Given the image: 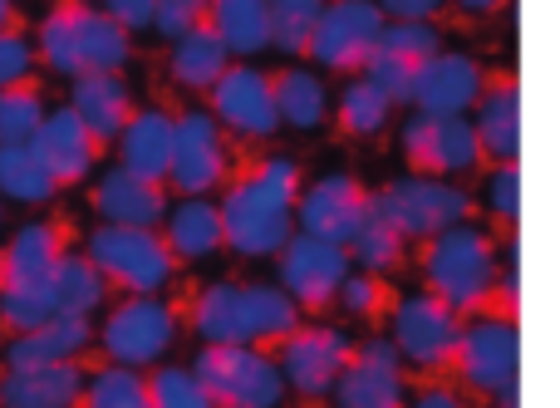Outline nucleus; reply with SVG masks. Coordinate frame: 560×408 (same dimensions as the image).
<instances>
[{
  "label": "nucleus",
  "instance_id": "nucleus-35",
  "mask_svg": "<svg viewBox=\"0 0 560 408\" xmlns=\"http://www.w3.org/2000/svg\"><path fill=\"white\" fill-rule=\"evenodd\" d=\"M345 252H349V261H359L364 271H394V266L404 261V236H398L394 226L374 212V202H369L364 222H359L354 242H349Z\"/></svg>",
  "mask_w": 560,
  "mask_h": 408
},
{
  "label": "nucleus",
  "instance_id": "nucleus-36",
  "mask_svg": "<svg viewBox=\"0 0 560 408\" xmlns=\"http://www.w3.org/2000/svg\"><path fill=\"white\" fill-rule=\"evenodd\" d=\"M59 305H55V285L45 281H30V285H0V320L10 325L15 335L35 330V325L55 320Z\"/></svg>",
  "mask_w": 560,
  "mask_h": 408
},
{
  "label": "nucleus",
  "instance_id": "nucleus-15",
  "mask_svg": "<svg viewBox=\"0 0 560 408\" xmlns=\"http://www.w3.org/2000/svg\"><path fill=\"white\" fill-rule=\"evenodd\" d=\"M369 212V193L349 173H329L319 183L305 187V197H295V222L305 236H319L329 246H349Z\"/></svg>",
  "mask_w": 560,
  "mask_h": 408
},
{
  "label": "nucleus",
  "instance_id": "nucleus-19",
  "mask_svg": "<svg viewBox=\"0 0 560 408\" xmlns=\"http://www.w3.org/2000/svg\"><path fill=\"white\" fill-rule=\"evenodd\" d=\"M212 114L246 138H271L280 128L276 98H271V74L246 69V65H226L222 79L212 84Z\"/></svg>",
  "mask_w": 560,
  "mask_h": 408
},
{
  "label": "nucleus",
  "instance_id": "nucleus-26",
  "mask_svg": "<svg viewBox=\"0 0 560 408\" xmlns=\"http://www.w3.org/2000/svg\"><path fill=\"white\" fill-rule=\"evenodd\" d=\"M69 108H74V118L98 143H108V138H118L124 124L133 118V94H128L124 74H79L74 94H69Z\"/></svg>",
  "mask_w": 560,
  "mask_h": 408
},
{
  "label": "nucleus",
  "instance_id": "nucleus-20",
  "mask_svg": "<svg viewBox=\"0 0 560 408\" xmlns=\"http://www.w3.org/2000/svg\"><path fill=\"white\" fill-rule=\"evenodd\" d=\"M25 148L35 153V163L45 167L59 187L89 177V167H94V158H98V138L79 124L74 108H55L49 118H39V128L25 138Z\"/></svg>",
  "mask_w": 560,
  "mask_h": 408
},
{
  "label": "nucleus",
  "instance_id": "nucleus-50",
  "mask_svg": "<svg viewBox=\"0 0 560 408\" xmlns=\"http://www.w3.org/2000/svg\"><path fill=\"white\" fill-rule=\"evenodd\" d=\"M5 30H15V5H10V0H0V35H5Z\"/></svg>",
  "mask_w": 560,
  "mask_h": 408
},
{
  "label": "nucleus",
  "instance_id": "nucleus-9",
  "mask_svg": "<svg viewBox=\"0 0 560 408\" xmlns=\"http://www.w3.org/2000/svg\"><path fill=\"white\" fill-rule=\"evenodd\" d=\"M443 49L433 20H384L378 45L364 59V79L388 98V104H408L413 98V79L428 59Z\"/></svg>",
  "mask_w": 560,
  "mask_h": 408
},
{
  "label": "nucleus",
  "instance_id": "nucleus-33",
  "mask_svg": "<svg viewBox=\"0 0 560 408\" xmlns=\"http://www.w3.org/2000/svg\"><path fill=\"white\" fill-rule=\"evenodd\" d=\"M271 98H276V114L295 128H315L325 124V108H329V94L310 69H280L271 79Z\"/></svg>",
  "mask_w": 560,
  "mask_h": 408
},
{
  "label": "nucleus",
  "instance_id": "nucleus-38",
  "mask_svg": "<svg viewBox=\"0 0 560 408\" xmlns=\"http://www.w3.org/2000/svg\"><path fill=\"white\" fill-rule=\"evenodd\" d=\"M388 114H394V104H388L369 79H349L345 94H339V124H345V133H354V138L378 133V128L388 124Z\"/></svg>",
  "mask_w": 560,
  "mask_h": 408
},
{
  "label": "nucleus",
  "instance_id": "nucleus-31",
  "mask_svg": "<svg viewBox=\"0 0 560 408\" xmlns=\"http://www.w3.org/2000/svg\"><path fill=\"white\" fill-rule=\"evenodd\" d=\"M232 65V55H226V45L207 30V20L197 30H187V35H177L173 45V79L183 89H212L217 79H222V69Z\"/></svg>",
  "mask_w": 560,
  "mask_h": 408
},
{
  "label": "nucleus",
  "instance_id": "nucleus-2",
  "mask_svg": "<svg viewBox=\"0 0 560 408\" xmlns=\"http://www.w3.org/2000/svg\"><path fill=\"white\" fill-rule=\"evenodd\" d=\"M295 325H300V305L280 285L217 281L192 305V330L207 345H276Z\"/></svg>",
  "mask_w": 560,
  "mask_h": 408
},
{
  "label": "nucleus",
  "instance_id": "nucleus-37",
  "mask_svg": "<svg viewBox=\"0 0 560 408\" xmlns=\"http://www.w3.org/2000/svg\"><path fill=\"white\" fill-rule=\"evenodd\" d=\"M325 0H266V25H271V45L285 55H305L310 30H315Z\"/></svg>",
  "mask_w": 560,
  "mask_h": 408
},
{
  "label": "nucleus",
  "instance_id": "nucleus-29",
  "mask_svg": "<svg viewBox=\"0 0 560 408\" xmlns=\"http://www.w3.org/2000/svg\"><path fill=\"white\" fill-rule=\"evenodd\" d=\"M207 30L226 45V55H261L271 45L266 0H212L207 5Z\"/></svg>",
  "mask_w": 560,
  "mask_h": 408
},
{
  "label": "nucleus",
  "instance_id": "nucleus-10",
  "mask_svg": "<svg viewBox=\"0 0 560 408\" xmlns=\"http://www.w3.org/2000/svg\"><path fill=\"white\" fill-rule=\"evenodd\" d=\"M378 30H384V10L374 0H329L310 30L305 59L325 69H364L369 49L378 45Z\"/></svg>",
  "mask_w": 560,
  "mask_h": 408
},
{
  "label": "nucleus",
  "instance_id": "nucleus-43",
  "mask_svg": "<svg viewBox=\"0 0 560 408\" xmlns=\"http://www.w3.org/2000/svg\"><path fill=\"white\" fill-rule=\"evenodd\" d=\"M30 69H35V45H30L20 30H5V35H0V89L20 84Z\"/></svg>",
  "mask_w": 560,
  "mask_h": 408
},
{
  "label": "nucleus",
  "instance_id": "nucleus-3",
  "mask_svg": "<svg viewBox=\"0 0 560 408\" xmlns=\"http://www.w3.org/2000/svg\"><path fill=\"white\" fill-rule=\"evenodd\" d=\"M39 55L49 69L79 79V74H118L133 55L128 30H118L104 10L84 5V0H65L59 10H49L39 25Z\"/></svg>",
  "mask_w": 560,
  "mask_h": 408
},
{
  "label": "nucleus",
  "instance_id": "nucleus-24",
  "mask_svg": "<svg viewBox=\"0 0 560 408\" xmlns=\"http://www.w3.org/2000/svg\"><path fill=\"white\" fill-rule=\"evenodd\" d=\"M477 148L492 153L497 163H516L522 153V98H516V79L512 74H497L482 79V94H477Z\"/></svg>",
  "mask_w": 560,
  "mask_h": 408
},
{
  "label": "nucleus",
  "instance_id": "nucleus-6",
  "mask_svg": "<svg viewBox=\"0 0 560 408\" xmlns=\"http://www.w3.org/2000/svg\"><path fill=\"white\" fill-rule=\"evenodd\" d=\"M369 202L404 242L408 236L428 242V236L472 217V193H463L457 183H443V177H398L384 193H369Z\"/></svg>",
  "mask_w": 560,
  "mask_h": 408
},
{
  "label": "nucleus",
  "instance_id": "nucleus-4",
  "mask_svg": "<svg viewBox=\"0 0 560 408\" xmlns=\"http://www.w3.org/2000/svg\"><path fill=\"white\" fill-rule=\"evenodd\" d=\"M423 276H428V295H438L447 311L467 315L492 301L502 261H497V252H492V236L457 222V226H447V232L428 236Z\"/></svg>",
  "mask_w": 560,
  "mask_h": 408
},
{
  "label": "nucleus",
  "instance_id": "nucleus-52",
  "mask_svg": "<svg viewBox=\"0 0 560 408\" xmlns=\"http://www.w3.org/2000/svg\"><path fill=\"white\" fill-rule=\"evenodd\" d=\"M84 5H89V0H84Z\"/></svg>",
  "mask_w": 560,
  "mask_h": 408
},
{
  "label": "nucleus",
  "instance_id": "nucleus-21",
  "mask_svg": "<svg viewBox=\"0 0 560 408\" xmlns=\"http://www.w3.org/2000/svg\"><path fill=\"white\" fill-rule=\"evenodd\" d=\"M482 79L487 74H482V65H477L472 55L438 49V55L418 69L413 98H408V104H418V114H457L463 118L467 108L477 104V94H482Z\"/></svg>",
  "mask_w": 560,
  "mask_h": 408
},
{
  "label": "nucleus",
  "instance_id": "nucleus-7",
  "mask_svg": "<svg viewBox=\"0 0 560 408\" xmlns=\"http://www.w3.org/2000/svg\"><path fill=\"white\" fill-rule=\"evenodd\" d=\"M84 256L98 266L108 285H124L138 295H153L173 276V252L153 226H98Z\"/></svg>",
  "mask_w": 560,
  "mask_h": 408
},
{
  "label": "nucleus",
  "instance_id": "nucleus-23",
  "mask_svg": "<svg viewBox=\"0 0 560 408\" xmlns=\"http://www.w3.org/2000/svg\"><path fill=\"white\" fill-rule=\"evenodd\" d=\"M84 384H89V374L79 360L10 370L0 380V408H74L84 399Z\"/></svg>",
  "mask_w": 560,
  "mask_h": 408
},
{
  "label": "nucleus",
  "instance_id": "nucleus-13",
  "mask_svg": "<svg viewBox=\"0 0 560 408\" xmlns=\"http://www.w3.org/2000/svg\"><path fill=\"white\" fill-rule=\"evenodd\" d=\"M280 291L290 295L305 311H319V305L335 301L339 281L349 276V252L345 246H329L319 236L295 232L285 246H280Z\"/></svg>",
  "mask_w": 560,
  "mask_h": 408
},
{
  "label": "nucleus",
  "instance_id": "nucleus-48",
  "mask_svg": "<svg viewBox=\"0 0 560 408\" xmlns=\"http://www.w3.org/2000/svg\"><path fill=\"white\" fill-rule=\"evenodd\" d=\"M413 408H463V399H457L453 389H443V384H433V389H423V394H418Z\"/></svg>",
  "mask_w": 560,
  "mask_h": 408
},
{
  "label": "nucleus",
  "instance_id": "nucleus-51",
  "mask_svg": "<svg viewBox=\"0 0 560 408\" xmlns=\"http://www.w3.org/2000/svg\"><path fill=\"white\" fill-rule=\"evenodd\" d=\"M143 408H153V404H143Z\"/></svg>",
  "mask_w": 560,
  "mask_h": 408
},
{
  "label": "nucleus",
  "instance_id": "nucleus-17",
  "mask_svg": "<svg viewBox=\"0 0 560 408\" xmlns=\"http://www.w3.org/2000/svg\"><path fill=\"white\" fill-rule=\"evenodd\" d=\"M329 394L339 408H404V360L394 340H369L364 350H349Z\"/></svg>",
  "mask_w": 560,
  "mask_h": 408
},
{
  "label": "nucleus",
  "instance_id": "nucleus-11",
  "mask_svg": "<svg viewBox=\"0 0 560 408\" xmlns=\"http://www.w3.org/2000/svg\"><path fill=\"white\" fill-rule=\"evenodd\" d=\"M226 177V143L212 114L187 108L183 118H173V158H167V187H177L183 197H207Z\"/></svg>",
  "mask_w": 560,
  "mask_h": 408
},
{
  "label": "nucleus",
  "instance_id": "nucleus-47",
  "mask_svg": "<svg viewBox=\"0 0 560 408\" xmlns=\"http://www.w3.org/2000/svg\"><path fill=\"white\" fill-rule=\"evenodd\" d=\"M384 10V20H433L447 0H374Z\"/></svg>",
  "mask_w": 560,
  "mask_h": 408
},
{
  "label": "nucleus",
  "instance_id": "nucleus-27",
  "mask_svg": "<svg viewBox=\"0 0 560 408\" xmlns=\"http://www.w3.org/2000/svg\"><path fill=\"white\" fill-rule=\"evenodd\" d=\"M167 158H173V118L163 108H143L128 118L118 133V167L148 177V183H163Z\"/></svg>",
  "mask_w": 560,
  "mask_h": 408
},
{
  "label": "nucleus",
  "instance_id": "nucleus-45",
  "mask_svg": "<svg viewBox=\"0 0 560 408\" xmlns=\"http://www.w3.org/2000/svg\"><path fill=\"white\" fill-rule=\"evenodd\" d=\"M335 301L345 305L349 315H374L378 311V285L369 281V276H345L335 291Z\"/></svg>",
  "mask_w": 560,
  "mask_h": 408
},
{
  "label": "nucleus",
  "instance_id": "nucleus-5",
  "mask_svg": "<svg viewBox=\"0 0 560 408\" xmlns=\"http://www.w3.org/2000/svg\"><path fill=\"white\" fill-rule=\"evenodd\" d=\"M192 380L217 408H280L285 399L276 360L256 345H207L192 364Z\"/></svg>",
  "mask_w": 560,
  "mask_h": 408
},
{
  "label": "nucleus",
  "instance_id": "nucleus-12",
  "mask_svg": "<svg viewBox=\"0 0 560 408\" xmlns=\"http://www.w3.org/2000/svg\"><path fill=\"white\" fill-rule=\"evenodd\" d=\"M276 345H280V360H276L280 380H285V389L305 394V399H325L335 389L339 370H345L349 350H354L339 330H319V325H295Z\"/></svg>",
  "mask_w": 560,
  "mask_h": 408
},
{
  "label": "nucleus",
  "instance_id": "nucleus-22",
  "mask_svg": "<svg viewBox=\"0 0 560 408\" xmlns=\"http://www.w3.org/2000/svg\"><path fill=\"white\" fill-rule=\"evenodd\" d=\"M94 212L108 226H153L158 232L167 217V193L163 183H148L128 167H108L94 187Z\"/></svg>",
  "mask_w": 560,
  "mask_h": 408
},
{
  "label": "nucleus",
  "instance_id": "nucleus-28",
  "mask_svg": "<svg viewBox=\"0 0 560 408\" xmlns=\"http://www.w3.org/2000/svg\"><path fill=\"white\" fill-rule=\"evenodd\" d=\"M65 256L59 246V226L49 222H25L10 246L0 252V285H30V281H45L55 271V261Z\"/></svg>",
  "mask_w": 560,
  "mask_h": 408
},
{
  "label": "nucleus",
  "instance_id": "nucleus-34",
  "mask_svg": "<svg viewBox=\"0 0 560 408\" xmlns=\"http://www.w3.org/2000/svg\"><path fill=\"white\" fill-rule=\"evenodd\" d=\"M59 193V183L35 163L25 143H0V197L15 202H49Z\"/></svg>",
  "mask_w": 560,
  "mask_h": 408
},
{
  "label": "nucleus",
  "instance_id": "nucleus-1",
  "mask_svg": "<svg viewBox=\"0 0 560 408\" xmlns=\"http://www.w3.org/2000/svg\"><path fill=\"white\" fill-rule=\"evenodd\" d=\"M300 167L290 158H261L232 193L222 197V246L236 256H276L295 236Z\"/></svg>",
  "mask_w": 560,
  "mask_h": 408
},
{
  "label": "nucleus",
  "instance_id": "nucleus-18",
  "mask_svg": "<svg viewBox=\"0 0 560 408\" xmlns=\"http://www.w3.org/2000/svg\"><path fill=\"white\" fill-rule=\"evenodd\" d=\"M457 330H463V315L447 311L438 295H408L394 311V350L398 360H413L423 370L453 360Z\"/></svg>",
  "mask_w": 560,
  "mask_h": 408
},
{
  "label": "nucleus",
  "instance_id": "nucleus-39",
  "mask_svg": "<svg viewBox=\"0 0 560 408\" xmlns=\"http://www.w3.org/2000/svg\"><path fill=\"white\" fill-rule=\"evenodd\" d=\"M89 408H143L148 404V380L128 364H108V370L89 374L84 384Z\"/></svg>",
  "mask_w": 560,
  "mask_h": 408
},
{
  "label": "nucleus",
  "instance_id": "nucleus-32",
  "mask_svg": "<svg viewBox=\"0 0 560 408\" xmlns=\"http://www.w3.org/2000/svg\"><path fill=\"white\" fill-rule=\"evenodd\" d=\"M49 285H55V305L59 315H94L98 305L108 301V281L98 276V266L89 256L65 252L49 271Z\"/></svg>",
  "mask_w": 560,
  "mask_h": 408
},
{
  "label": "nucleus",
  "instance_id": "nucleus-16",
  "mask_svg": "<svg viewBox=\"0 0 560 408\" xmlns=\"http://www.w3.org/2000/svg\"><path fill=\"white\" fill-rule=\"evenodd\" d=\"M177 335V320L173 311H167L163 301H153V295H138V301L118 305L114 315L104 320V354L114 364H128V370H138V364H153L158 354L173 345Z\"/></svg>",
  "mask_w": 560,
  "mask_h": 408
},
{
  "label": "nucleus",
  "instance_id": "nucleus-8",
  "mask_svg": "<svg viewBox=\"0 0 560 408\" xmlns=\"http://www.w3.org/2000/svg\"><path fill=\"white\" fill-rule=\"evenodd\" d=\"M453 364L472 389L497 394L502 408L516 404V320L512 311L482 315V320L463 325L453 345Z\"/></svg>",
  "mask_w": 560,
  "mask_h": 408
},
{
  "label": "nucleus",
  "instance_id": "nucleus-30",
  "mask_svg": "<svg viewBox=\"0 0 560 408\" xmlns=\"http://www.w3.org/2000/svg\"><path fill=\"white\" fill-rule=\"evenodd\" d=\"M163 226H167V236H163L167 252L187 256V261L212 256L222 246V217H217V202H207V197H187L183 207H173L163 217Z\"/></svg>",
  "mask_w": 560,
  "mask_h": 408
},
{
  "label": "nucleus",
  "instance_id": "nucleus-49",
  "mask_svg": "<svg viewBox=\"0 0 560 408\" xmlns=\"http://www.w3.org/2000/svg\"><path fill=\"white\" fill-rule=\"evenodd\" d=\"M457 5H463L467 15H492V10L502 5V0H457Z\"/></svg>",
  "mask_w": 560,
  "mask_h": 408
},
{
  "label": "nucleus",
  "instance_id": "nucleus-41",
  "mask_svg": "<svg viewBox=\"0 0 560 408\" xmlns=\"http://www.w3.org/2000/svg\"><path fill=\"white\" fill-rule=\"evenodd\" d=\"M148 404L153 408H217L207 389L192 380V370H158L148 380Z\"/></svg>",
  "mask_w": 560,
  "mask_h": 408
},
{
  "label": "nucleus",
  "instance_id": "nucleus-42",
  "mask_svg": "<svg viewBox=\"0 0 560 408\" xmlns=\"http://www.w3.org/2000/svg\"><path fill=\"white\" fill-rule=\"evenodd\" d=\"M207 5L212 0H153V30L163 39L187 35V30H197L207 20Z\"/></svg>",
  "mask_w": 560,
  "mask_h": 408
},
{
  "label": "nucleus",
  "instance_id": "nucleus-40",
  "mask_svg": "<svg viewBox=\"0 0 560 408\" xmlns=\"http://www.w3.org/2000/svg\"><path fill=\"white\" fill-rule=\"evenodd\" d=\"M45 118V98H39L35 84H5L0 89V143H25L30 133Z\"/></svg>",
  "mask_w": 560,
  "mask_h": 408
},
{
  "label": "nucleus",
  "instance_id": "nucleus-25",
  "mask_svg": "<svg viewBox=\"0 0 560 408\" xmlns=\"http://www.w3.org/2000/svg\"><path fill=\"white\" fill-rule=\"evenodd\" d=\"M94 345L89 315H55V320L35 325V330L15 335L5 350L10 370H30V364H59V360H79Z\"/></svg>",
  "mask_w": 560,
  "mask_h": 408
},
{
  "label": "nucleus",
  "instance_id": "nucleus-14",
  "mask_svg": "<svg viewBox=\"0 0 560 408\" xmlns=\"http://www.w3.org/2000/svg\"><path fill=\"white\" fill-rule=\"evenodd\" d=\"M404 153L418 173H433V177L467 173V167L482 163L472 124L457 114H413L404 124Z\"/></svg>",
  "mask_w": 560,
  "mask_h": 408
},
{
  "label": "nucleus",
  "instance_id": "nucleus-44",
  "mask_svg": "<svg viewBox=\"0 0 560 408\" xmlns=\"http://www.w3.org/2000/svg\"><path fill=\"white\" fill-rule=\"evenodd\" d=\"M487 197H492V212L512 226L516 222V207H522V173H516V163L497 167V173H492V193H487Z\"/></svg>",
  "mask_w": 560,
  "mask_h": 408
},
{
  "label": "nucleus",
  "instance_id": "nucleus-46",
  "mask_svg": "<svg viewBox=\"0 0 560 408\" xmlns=\"http://www.w3.org/2000/svg\"><path fill=\"white\" fill-rule=\"evenodd\" d=\"M104 15L114 20L118 30H143L153 25V0H104Z\"/></svg>",
  "mask_w": 560,
  "mask_h": 408
}]
</instances>
